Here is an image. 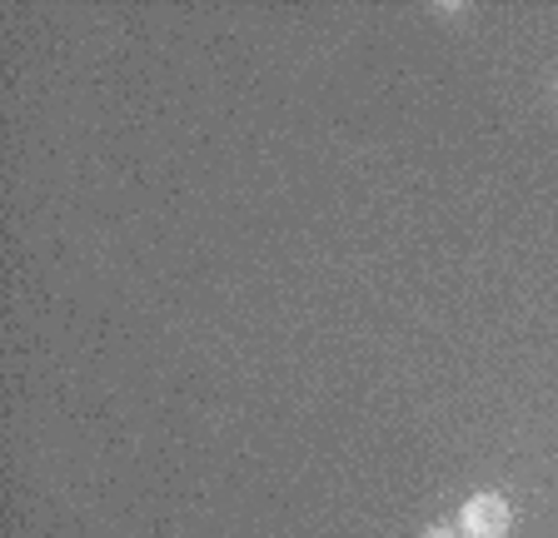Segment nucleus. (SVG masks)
I'll list each match as a JSON object with an SVG mask.
<instances>
[{
	"label": "nucleus",
	"instance_id": "f257e3e1",
	"mask_svg": "<svg viewBox=\"0 0 558 538\" xmlns=\"http://www.w3.org/2000/svg\"><path fill=\"white\" fill-rule=\"evenodd\" d=\"M509 524H513V509L504 493H474L459 509V534L464 538H509Z\"/></svg>",
	"mask_w": 558,
	"mask_h": 538
},
{
	"label": "nucleus",
	"instance_id": "f03ea898",
	"mask_svg": "<svg viewBox=\"0 0 558 538\" xmlns=\"http://www.w3.org/2000/svg\"><path fill=\"white\" fill-rule=\"evenodd\" d=\"M418 538H464V534H459V528H449V524H429Z\"/></svg>",
	"mask_w": 558,
	"mask_h": 538
}]
</instances>
